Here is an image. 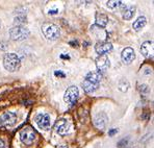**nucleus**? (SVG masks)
I'll use <instances>...</instances> for the list:
<instances>
[{"mask_svg":"<svg viewBox=\"0 0 154 148\" xmlns=\"http://www.w3.org/2000/svg\"><path fill=\"white\" fill-rule=\"evenodd\" d=\"M3 66L8 71L16 72L21 67V61L16 53H6L3 58Z\"/></svg>","mask_w":154,"mask_h":148,"instance_id":"obj_1","label":"nucleus"},{"mask_svg":"<svg viewBox=\"0 0 154 148\" xmlns=\"http://www.w3.org/2000/svg\"><path fill=\"white\" fill-rule=\"evenodd\" d=\"M29 29L25 26L14 25L10 29V37L14 41H23L29 37Z\"/></svg>","mask_w":154,"mask_h":148,"instance_id":"obj_2","label":"nucleus"},{"mask_svg":"<svg viewBox=\"0 0 154 148\" xmlns=\"http://www.w3.org/2000/svg\"><path fill=\"white\" fill-rule=\"evenodd\" d=\"M42 31L48 40H56L60 36V29L53 23H44L42 25Z\"/></svg>","mask_w":154,"mask_h":148,"instance_id":"obj_3","label":"nucleus"},{"mask_svg":"<svg viewBox=\"0 0 154 148\" xmlns=\"http://www.w3.org/2000/svg\"><path fill=\"white\" fill-rule=\"evenodd\" d=\"M37 138V131L31 126H25L20 131V140L25 145H30Z\"/></svg>","mask_w":154,"mask_h":148,"instance_id":"obj_4","label":"nucleus"},{"mask_svg":"<svg viewBox=\"0 0 154 148\" xmlns=\"http://www.w3.org/2000/svg\"><path fill=\"white\" fill-rule=\"evenodd\" d=\"M79 97V90L75 86H71L66 90L64 95V100L67 103L73 104L77 101Z\"/></svg>","mask_w":154,"mask_h":148,"instance_id":"obj_5","label":"nucleus"},{"mask_svg":"<svg viewBox=\"0 0 154 148\" xmlns=\"http://www.w3.org/2000/svg\"><path fill=\"white\" fill-rule=\"evenodd\" d=\"M35 123L38 124V126L41 129H43V131H48L50 128L51 118L48 114H43V113L38 114L35 116Z\"/></svg>","mask_w":154,"mask_h":148,"instance_id":"obj_6","label":"nucleus"},{"mask_svg":"<svg viewBox=\"0 0 154 148\" xmlns=\"http://www.w3.org/2000/svg\"><path fill=\"white\" fill-rule=\"evenodd\" d=\"M16 122H17V114L14 112H5L0 116V125L1 126H13Z\"/></svg>","mask_w":154,"mask_h":148,"instance_id":"obj_7","label":"nucleus"},{"mask_svg":"<svg viewBox=\"0 0 154 148\" xmlns=\"http://www.w3.org/2000/svg\"><path fill=\"white\" fill-rule=\"evenodd\" d=\"M121 58H122V62L126 65H129L134 61L135 58V53H134V50L130 47H126V48L123 49L121 53Z\"/></svg>","mask_w":154,"mask_h":148,"instance_id":"obj_8","label":"nucleus"},{"mask_svg":"<svg viewBox=\"0 0 154 148\" xmlns=\"http://www.w3.org/2000/svg\"><path fill=\"white\" fill-rule=\"evenodd\" d=\"M96 67L99 71H105L106 69L110 67V61L107 56L104 55H99L96 58Z\"/></svg>","mask_w":154,"mask_h":148,"instance_id":"obj_9","label":"nucleus"},{"mask_svg":"<svg viewBox=\"0 0 154 148\" xmlns=\"http://www.w3.org/2000/svg\"><path fill=\"white\" fill-rule=\"evenodd\" d=\"M54 129H55V131L58 135L64 136L69 131V123H68V121L66 119H60L56 121Z\"/></svg>","mask_w":154,"mask_h":148,"instance_id":"obj_10","label":"nucleus"},{"mask_svg":"<svg viewBox=\"0 0 154 148\" xmlns=\"http://www.w3.org/2000/svg\"><path fill=\"white\" fill-rule=\"evenodd\" d=\"M112 49V45L109 42H104L103 41V42H98L95 45V50L100 55H104V54L107 53Z\"/></svg>","mask_w":154,"mask_h":148,"instance_id":"obj_11","label":"nucleus"},{"mask_svg":"<svg viewBox=\"0 0 154 148\" xmlns=\"http://www.w3.org/2000/svg\"><path fill=\"white\" fill-rule=\"evenodd\" d=\"M107 116L105 115L104 113H100V114H97L96 117L94 119V122H95V125H96L98 128L100 129H103L105 128L106 126V123H107Z\"/></svg>","mask_w":154,"mask_h":148,"instance_id":"obj_12","label":"nucleus"},{"mask_svg":"<svg viewBox=\"0 0 154 148\" xmlns=\"http://www.w3.org/2000/svg\"><path fill=\"white\" fill-rule=\"evenodd\" d=\"M101 78H102L101 74L99 73V72L94 71V72H89V73L87 74V76H85V80H88L92 83H97V85H99L101 81Z\"/></svg>","mask_w":154,"mask_h":148,"instance_id":"obj_13","label":"nucleus"},{"mask_svg":"<svg viewBox=\"0 0 154 148\" xmlns=\"http://www.w3.org/2000/svg\"><path fill=\"white\" fill-rule=\"evenodd\" d=\"M153 46H152V42L150 41H146V42L143 43V45L141 46V52L143 53V55L148 58L150 55V53L152 52Z\"/></svg>","mask_w":154,"mask_h":148,"instance_id":"obj_14","label":"nucleus"},{"mask_svg":"<svg viewBox=\"0 0 154 148\" xmlns=\"http://www.w3.org/2000/svg\"><path fill=\"white\" fill-rule=\"evenodd\" d=\"M146 23H147L146 17H144V16H141V17H139L134 22H133L132 27H133V29H134L135 31H140L143 28V27L146 25Z\"/></svg>","mask_w":154,"mask_h":148,"instance_id":"obj_15","label":"nucleus"},{"mask_svg":"<svg viewBox=\"0 0 154 148\" xmlns=\"http://www.w3.org/2000/svg\"><path fill=\"white\" fill-rule=\"evenodd\" d=\"M134 14H135L134 6H125L123 12H122V16H123L124 20H130L134 16Z\"/></svg>","mask_w":154,"mask_h":148,"instance_id":"obj_16","label":"nucleus"},{"mask_svg":"<svg viewBox=\"0 0 154 148\" xmlns=\"http://www.w3.org/2000/svg\"><path fill=\"white\" fill-rule=\"evenodd\" d=\"M108 22V18L104 14H97L96 15V25H98L101 28H104Z\"/></svg>","mask_w":154,"mask_h":148,"instance_id":"obj_17","label":"nucleus"},{"mask_svg":"<svg viewBox=\"0 0 154 148\" xmlns=\"http://www.w3.org/2000/svg\"><path fill=\"white\" fill-rule=\"evenodd\" d=\"M99 88V85L97 83H92L88 80H83L82 81V89L85 91L87 93H93Z\"/></svg>","mask_w":154,"mask_h":148,"instance_id":"obj_18","label":"nucleus"},{"mask_svg":"<svg viewBox=\"0 0 154 148\" xmlns=\"http://www.w3.org/2000/svg\"><path fill=\"white\" fill-rule=\"evenodd\" d=\"M129 87H130V85H129L127 79H121L119 81V85H118V88L121 92H126L129 89Z\"/></svg>","mask_w":154,"mask_h":148,"instance_id":"obj_19","label":"nucleus"},{"mask_svg":"<svg viewBox=\"0 0 154 148\" xmlns=\"http://www.w3.org/2000/svg\"><path fill=\"white\" fill-rule=\"evenodd\" d=\"M106 5L108 6L109 8H112V10H115V8H120V6H123L124 3L122 1H119V0H112V1H107L106 2Z\"/></svg>","mask_w":154,"mask_h":148,"instance_id":"obj_20","label":"nucleus"},{"mask_svg":"<svg viewBox=\"0 0 154 148\" xmlns=\"http://www.w3.org/2000/svg\"><path fill=\"white\" fill-rule=\"evenodd\" d=\"M26 22H27V20H26L25 15L17 16V17L15 18V20H14V23H15V25H20V26H24V24H25Z\"/></svg>","mask_w":154,"mask_h":148,"instance_id":"obj_21","label":"nucleus"},{"mask_svg":"<svg viewBox=\"0 0 154 148\" xmlns=\"http://www.w3.org/2000/svg\"><path fill=\"white\" fill-rule=\"evenodd\" d=\"M118 133V129L117 128H114V129H110L109 131H108V135H109V137H112L115 135V134Z\"/></svg>","mask_w":154,"mask_h":148,"instance_id":"obj_22","label":"nucleus"},{"mask_svg":"<svg viewBox=\"0 0 154 148\" xmlns=\"http://www.w3.org/2000/svg\"><path fill=\"white\" fill-rule=\"evenodd\" d=\"M48 14L49 15H55V14H58V10L57 8H55V10H49Z\"/></svg>","mask_w":154,"mask_h":148,"instance_id":"obj_23","label":"nucleus"},{"mask_svg":"<svg viewBox=\"0 0 154 148\" xmlns=\"http://www.w3.org/2000/svg\"><path fill=\"white\" fill-rule=\"evenodd\" d=\"M54 74H55L56 75V76H60V77H65V74L64 73H63V72H60V71H55V72H54Z\"/></svg>","mask_w":154,"mask_h":148,"instance_id":"obj_24","label":"nucleus"},{"mask_svg":"<svg viewBox=\"0 0 154 148\" xmlns=\"http://www.w3.org/2000/svg\"><path fill=\"white\" fill-rule=\"evenodd\" d=\"M0 148H4V142L0 139Z\"/></svg>","mask_w":154,"mask_h":148,"instance_id":"obj_25","label":"nucleus"},{"mask_svg":"<svg viewBox=\"0 0 154 148\" xmlns=\"http://www.w3.org/2000/svg\"><path fill=\"white\" fill-rule=\"evenodd\" d=\"M57 148H68V145H60Z\"/></svg>","mask_w":154,"mask_h":148,"instance_id":"obj_26","label":"nucleus"},{"mask_svg":"<svg viewBox=\"0 0 154 148\" xmlns=\"http://www.w3.org/2000/svg\"><path fill=\"white\" fill-rule=\"evenodd\" d=\"M1 45H2V43H0V49H4V48H3V47H2V46H1Z\"/></svg>","mask_w":154,"mask_h":148,"instance_id":"obj_27","label":"nucleus"}]
</instances>
